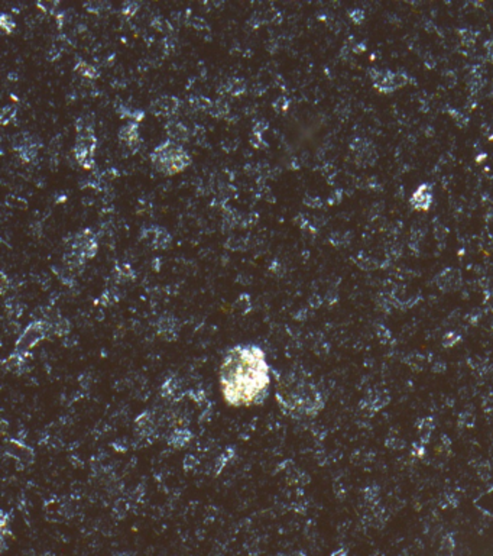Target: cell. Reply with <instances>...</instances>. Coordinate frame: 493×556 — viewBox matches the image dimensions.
<instances>
[{
  "label": "cell",
  "instance_id": "8",
  "mask_svg": "<svg viewBox=\"0 0 493 556\" xmlns=\"http://www.w3.org/2000/svg\"><path fill=\"white\" fill-rule=\"evenodd\" d=\"M409 203L415 210H428L433 204V188H431V185H420L413 193Z\"/></svg>",
  "mask_w": 493,
  "mask_h": 556
},
{
  "label": "cell",
  "instance_id": "12",
  "mask_svg": "<svg viewBox=\"0 0 493 556\" xmlns=\"http://www.w3.org/2000/svg\"><path fill=\"white\" fill-rule=\"evenodd\" d=\"M74 70H75V71H77L78 74H81L83 77H86V79H90V80H93V79H97V77H99V71L94 68L93 65H90L89 62H86V61H78V62L75 64Z\"/></svg>",
  "mask_w": 493,
  "mask_h": 556
},
{
  "label": "cell",
  "instance_id": "15",
  "mask_svg": "<svg viewBox=\"0 0 493 556\" xmlns=\"http://www.w3.org/2000/svg\"><path fill=\"white\" fill-rule=\"evenodd\" d=\"M229 92L233 96H239L244 92V83L241 80H230L229 81Z\"/></svg>",
  "mask_w": 493,
  "mask_h": 556
},
{
  "label": "cell",
  "instance_id": "3",
  "mask_svg": "<svg viewBox=\"0 0 493 556\" xmlns=\"http://www.w3.org/2000/svg\"><path fill=\"white\" fill-rule=\"evenodd\" d=\"M97 145V139L94 136V130L90 125H81L77 127V141L74 147V155L83 168L90 170L94 165V151Z\"/></svg>",
  "mask_w": 493,
  "mask_h": 556
},
{
  "label": "cell",
  "instance_id": "2",
  "mask_svg": "<svg viewBox=\"0 0 493 556\" xmlns=\"http://www.w3.org/2000/svg\"><path fill=\"white\" fill-rule=\"evenodd\" d=\"M150 161L153 167L165 175H174L184 171L190 164V155L171 139L162 142L150 154Z\"/></svg>",
  "mask_w": 493,
  "mask_h": 556
},
{
  "label": "cell",
  "instance_id": "5",
  "mask_svg": "<svg viewBox=\"0 0 493 556\" xmlns=\"http://www.w3.org/2000/svg\"><path fill=\"white\" fill-rule=\"evenodd\" d=\"M72 249H74V256H77L81 261L84 258L94 256L97 251V242H96L93 232L89 229L80 232L72 241Z\"/></svg>",
  "mask_w": 493,
  "mask_h": 556
},
{
  "label": "cell",
  "instance_id": "7",
  "mask_svg": "<svg viewBox=\"0 0 493 556\" xmlns=\"http://www.w3.org/2000/svg\"><path fill=\"white\" fill-rule=\"evenodd\" d=\"M140 238L146 242L152 243L153 248H167L170 242H171V236L170 233L162 229V228H156V226H152V228H148V229H143L142 231V235Z\"/></svg>",
  "mask_w": 493,
  "mask_h": 556
},
{
  "label": "cell",
  "instance_id": "10",
  "mask_svg": "<svg viewBox=\"0 0 493 556\" xmlns=\"http://www.w3.org/2000/svg\"><path fill=\"white\" fill-rule=\"evenodd\" d=\"M167 132H168V136L171 141H180V142H185L188 141V129L187 126H184L183 123L180 122H170L167 125Z\"/></svg>",
  "mask_w": 493,
  "mask_h": 556
},
{
  "label": "cell",
  "instance_id": "6",
  "mask_svg": "<svg viewBox=\"0 0 493 556\" xmlns=\"http://www.w3.org/2000/svg\"><path fill=\"white\" fill-rule=\"evenodd\" d=\"M178 107H180V102L174 96H162L150 104L152 113L156 116H163V117H170V116L175 115Z\"/></svg>",
  "mask_w": 493,
  "mask_h": 556
},
{
  "label": "cell",
  "instance_id": "11",
  "mask_svg": "<svg viewBox=\"0 0 493 556\" xmlns=\"http://www.w3.org/2000/svg\"><path fill=\"white\" fill-rule=\"evenodd\" d=\"M16 150H18V152L21 154V158H22L23 161L29 162V161H32V160L35 158L38 147H35L34 141H26V139H23V142L21 144V147H18Z\"/></svg>",
  "mask_w": 493,
  "mask_h": 556
},
{
  "label": "cell",
  "instance_id": "14",
  "mask_svg": "<svg viewBox=\"0 0 493 556\" xmlns=\"http://www.w3.org/2000/svg\"><path fill=\"white\" fill-rule=\"evenodd\" d=\"M15 113H16L15 106H5L3 110H2V117H0L2 119V123L3 125H8L12 119L15 117Z\"/></svg>",
  "mask_w": 493,
  "mask_h": 556
},
{
  "label": "cell",
  "instance_id": "1",
  "mask_svg": "<svg viewBox=\"0 0 493 556\" xmlns=\"http://www.w3.org/2000/svg\"><path fill=\"white\" fill-rule=\"evenodd\" d=\"M220 393L231 407L259 404L269 391L271 368L262 348L234 346L220 365Z\"/></svg>",
  "mask_w": 493,
  "mask_h": 556
},
{
  "label": "cell",
  "instance_id": "16",
  "mask_svg": "<svg viewBox=\"0 0 493 556\" xmlns=\"http://www.w3.org/2000/svg\"><path fill=\"white\" fill-rule=\"evenodd\" d=\"M136 11H138V5L136 3H126L123 6V9H122L123 15H126V16H133Z\"/></svg>",
  "mask_w": 493,
  "mask_h": 556
},
{
  "label": "cell",
  "instance_id": "13",
  "mask_svg": "<svg viewBox=\"0 0 493 556\" xmlns=\"http://www.w3.org/2000/svg\"><path fill=\"white\" fill-rule=\"evenodd\" d=\"M15 21L12 19V16L11 15H8V13H3L2 16H0V28L6 32V34H12V31L15 29Z\"/></svg>",
  "mask_w": 493,
  "mask_h": 556
},
{
  "label": "cell",
  "instance_id": "4",
  "mask_svg": "<svg viewBox=\"0 0 493 556\" xmlns=\"http://www.w3.org/2000/svg\"><path fill=\"white\" fill-rule=\"evenodd\" d=\"M372 80L379 92L392 93L408 83V77L403 73L392 71H375L372 74Z\"/></svg>",
  "mask_w": 493,
  "mask_h": 556
},
{
  "label": "cell",
  "instance_id": "9",
  "mask_svg": "<svg viewBox=\"0 0 493 556\" xmlns=\"http://www.w3.org/2000/svg\"><path fill=\"white\" fill-rule=\"evenodd\" d=\"M119 138L122 142H125L127 147L130 148H135L140 142V136H139V130L136 122H132V123H127L125 126L122 127L119 130Z\"/></svg>",
  "mask_w": 493,
  "mask_h": 556
}]
</instances>
